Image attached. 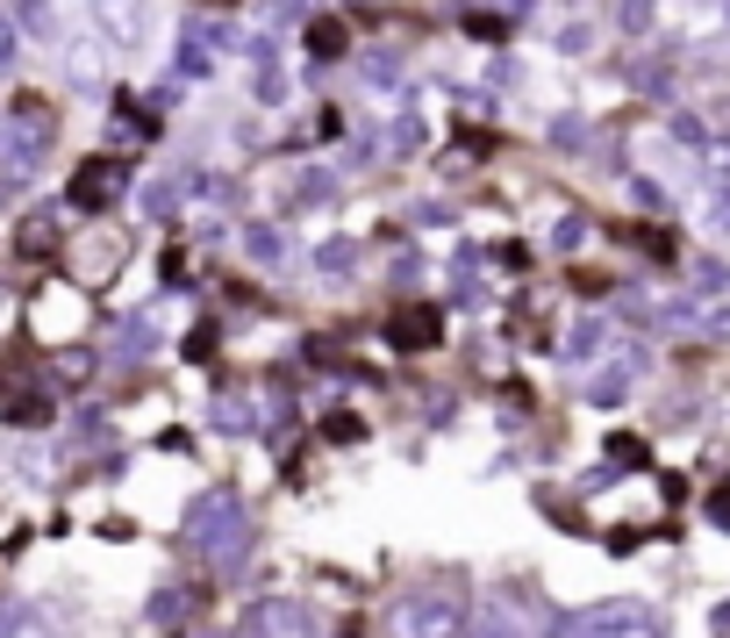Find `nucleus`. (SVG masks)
<instances>
[{"label": "nucleus", "instance_id": "1", "mask_svg": "<svg viewBox=\"0 0 730 638\" xmlns=\"http://www.w3.org/2000/svg\"><path fill=\"white\" fill-rule=\"evenodd\" d=\"M86 330H94V309H86V287H36L29 302V338L36 345H79Z\"/></svg>", "mask_w": 730, "mask_h": 638}, {"label": "nucleus", "instance_id": "2", "mask_svg": "<svg viewBox=\"0 0 730 638\" xmlns=\"http://www.w3.org/2000/svg\"><path fill=\"white\" fill-rule=\"evenodd\" d=\"M187 538H194V552H208V560H244V545H251V517L215 488V495H201Z\"/></svg>", "mask_w": 730, "mask_h": 638}, {"label": "nucleus", "instance_id": "3", "mask_svg": "<svg viewBox=\"0 0 730 638\" xmlns=\"http://www.w3.org/2000/svg\"><path fill=\"white\" fill-rule=\"evenodd\" d=\"M122 259H129L122 230L115 223H94V230H79V237L65 244V280H72V287H108V280L122 273Z\"/></svg>", "mask_w": 730, "mask_h": 638}, {"label": "nucleus", "instance_id": "4", "mask_svg": "<svg viewBox=\"0 0 730 638\" xmlns=\"http://www.w3.org/2000/svg\"><path fill=\"white\" fill-rule=\"evenodd\" d=\"M459 624H466V596H451V588L401 596V610H394V638H459Z\"/></svg>", "mask_w": 730, "mask_h": 638}, {"label": "nucleus", "instance_id": "5", "mask_svg": "<svg viewBox=\"0 0 730 638\" xmlns=\"http://www.w3.org/2000/svg\"><path fill=\"white\" fill-rule=\"evenodd\" d=\"M115 194H122V165L115 158H86L79 173H72V201L79 208H108Z\"/></svg>", "mask_w": 730, "mask_h": 638}, {"label": "nucleus", "instance_id": "6", "mask_svg": "<svg viewBox=\"0 0 730 638\" xmlns=\"http://www.w3.org/2000/svg\"><path fill=\"white\" fill-rule=\"evenodd\" d=\"M437 309H423V302H408V309H394L387 316V338H394V345H401V352H430V345H437Z\"/></svg>", "mask_w": 730, "mask_h": 638}, {"label": "nucleus", "instance_id": "7", "mask_svg": "<svg viewBox=\"0 0 730 638\" xmlns=\"http://www.w3.org/2000/svg\"><path fill=\"white\" fill-rule=\"evenodd\" d=\"M258 424V402L244 395V388H222L215 395V431H230V438H244Z\"/></svg>", "mask_w": 730, "mask_h": 638}, {"label": "nucleus", "instance_id": "8", "mask_svg": "<svg viewBox=\"0 0 730 638\" xmlns=\"http://www.w3.org/2000/svg\"><path fill=\"white\" fill-rule=\"evenodd\" d=\"M315 266H323V273H358V244L351 237H330L323 251H315Z\"/></svg>", "mask_w": 730, "mask_h": 638}, {"label": "nucleus", "instance_id": "9", "mask_svg": "<svg viewBox=\"0 0 730 638\" xmlns=\"http://www.w3.org/2000/svg\"><path fill=\"white\" fill-rule=\"evenodd\" d=\"M358 431H366V416H358V409H330L323 416V438H330V445H351Z\"/></svg>", "mask_w": 730, "mask_h": 638}, {"label": "nucleus", "instance_id": "10", "mask_svg": "<svg viewBox=\"0 0 730 638\" xmlns=\"http://www.w3.org/2000/svg\"><path fill=\"white\" fill-rule=\"evenodd\" d=\"M344 44H351V36H344V22H315V29H308V51H315V58H337Z\"/></svg>", "mask_w": 730, "mask_h": 638}, {"label": "nucleus", "instance_id": "11", "mask_svg": "<svg viewBox=\"0 0 730 638\" xmlns=\"http://www.w3.org/2000/svg\"><path fill=\"white\" fill-rule=\"evenodd\" d=\"M244 244H251V259H280V230H272V223H251V230H244Z\"/></svg>", "mask_w": 730, "mask_h": 638}, {"label": "nucleus", "instance_id": "12", "mask_svg": "<svg viewBox=\"0 0 730 638\" xmlns=\"http://www.w3.org/2000/svg\"><path fill=\"white\" fill-rule=\"evenodd\" d=\"M330 187H337L330 173H301V194H294V201H301V208H323V201H330Z\"/></svg>", "mask_w": 730, "mask_h": 638}, {"label": "nucleus", "instance_id": "13", "mask_svg": "<svg viewBox=\"0 0 730 638\" xmlns=\"http://www.w3.org/2000/svg\"><path fill=\"white\" fill-rule=\"evenodd\" d=\"M580 237H587V223H580V216H559V223H552V251H573Z\"/></svg>", "mask_w": 730, "mask_h": 638}, {"label": "nucleus", "instance_id": "14", "mask_svg": "<svg viewBox=\"0 0 730 638\" xmlns=\"http://www.w3.org/2000/svg\"><path fill=\"white\" fill-rule=\"evenodd\" d=\"M630 194H638V208H652V216H666V187H659V180H630Z\"/></svg>", "mask_w": 730, "mask_h": 638}, {"label": "nucleus", "instance_id": "15", "mask_svg": "<svg viewBox=\"0 0 730 638\" xmlns=\"http://www.w3.org/2000/svg\"><path fill=\"white\" fill-rule=\"evenodd\" d=\"M695 280H702V287H709V294H723V287H730V266H716V259H702V266H695Z\"/></svg>", "mask_w": 730, "mask_h": 638}, {"label": "nucleus", "instance_id": "16", "mask_svg": "<svg viewBox=\"0 0 730 638\" xmlns=\"http://www.w3.org/2000/svg\"><path fill=\"white\" fill-rule=\"evenodd\" d=\"M673 137L688 144V151H702V144H709V137H702V122H695V115H673Z\"/></svg>", "mask_w": 730, "mask_h": 638}, {"label": "nucleus", "instance_id": "17", "mask_svg": "<svg viewBox=\"0 0 730 638\" xmlns=\"http://www.w3.org/2000/svg\"><path fill=\"white\" fill-rule=\"evenodd\" d=\"M552 144H559V151H580V122L559 115V122H552Z\"/></svg>", "mask_w": 730, "mask_h": 638}, {"label": "nucleus", "instance_id": "18", "mask_svg": "<svg viewBox=\"0 0 730 638\" xmlns=\"http://www.w3.org/2000/svg\"><path fill=\"white\" fill-rule=\"evenodd\" d=\"M595 345H602V323H580V330H573V352H580V359H587V352H595Z\"/></svg>", "mask_w": 730, "mask_h": 638}, {"label": "nucleus", "instance_id": "19", "mask_svg": "<svg viewBox=\"0 0 730 638\" xmlns=\"http://www.w3.org/2000/svg\"><path fill=\"white\" fill-rule=\"evenodd\" d=\"M709 223H716V230H730V187H716V201H709Z\"/></svg>", "mask_w": 730, "mask_h": 638}, {"label": "nucleus", "instance_id": "20", "mask_svg": "<svg viewBox=\"0 0 730 638\" xmlns=\"http://www.w3.org/2000/svg\"><path fill=\"white\" fill-rule=\"evenodd\" d=\"M709 517H716V524H730V495H716V502H709Z\"/></svg>", "mask_w": 730, "mask_h": 638}]
</instances>
